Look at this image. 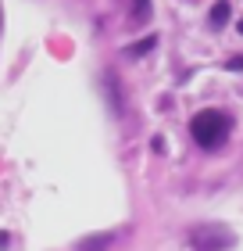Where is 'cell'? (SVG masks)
I'll use <instances>...</instances> for the list:
<instances>
[{"label": "cell", "mask_w": 243, "mask_h": 251, "mask_svg": "<svg viewBox=\"0 0 243 251\" xmlns=\"http://www.w3.org/2000/svg\"><path fill=\"white\" fill-rule=\"evenodd\" d=\"M111 241H114L111 233H97L89 241H79V251H104V248H111Z\"/></svg>", "instance_id": "cell-3"}, {"label": "cell", "mask_w": 243, "mask_h": 251, "mask_svg": "<svg viewBox=\"0 0 243 251\" xmlns=\"http://www.w3.org/2000/svg\"><path fill=\"white\" fill-rule=\"evenodd\" d=\"M150 47H154V36H147L143 43H129V47H125V58H140V54H147Z\"/></svg>", "instance_id": "cell-5"}, {"label": "cell", "mask_w": 243, "mask_h": 251, "mask_svg": "<svg viewBox=\"0 0 243 251\" xmlns=\"http://www.w3.org/2000/svg\"><path fill=\"white\" fill-rule=\"evenodd\" d=\"M7 248V233H0V251H4Z\"/></svg>", "instance_id": "cell-6"}, {"label": "cell", "mask_w": 243, "mask_h": 251, "mask_svg": "<svg viewBox=\"0 0 243 251\" xmlns=\"http://www.w3.org/2000/svg\"><path fill=\"white\" fill-rule=\"evenodd\" d=\"M229 18H233V4H229V0H218L211 7V25H225Z\"/></svg>", "instance_id": "cell-4"}, {"label": "cell", "mask_w": 243, "mask_h": 251, "mask_svg": "<svg viewBox=\"0 0 243 251\" xmlns=\"http://www.w3.org/2000/svg\"><path fill=\"white\" fill-rule=\"evenodd\" d=\"M190 133L204 151H215L229 136V115H222V111H215V108H204L190 119Z\"/></svg>", "instance_id": "cell-1"}, {"label": "cell", "mask_w": 243, "mask_h": 251, "mask_svg": "<svg viewBox=\"0 0 243 251\" xmlns=\"http://www.w3.org/2000/svg\"><path fill=\"white\" fill-rule=\"evenodd\" d=\"M190 248L193 251H225V248H233V230L222 223H204L190 233Z\"/></svg>", "instance_id": "cell-2"}]
</instances>
